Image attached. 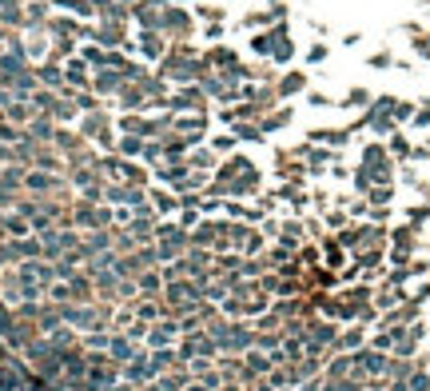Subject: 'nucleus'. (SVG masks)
<instances>
[{"label": "nucleus", "mask_w": 430, "mask_h": 391, "mask_svg": "<svg viewBox=\"0 0 430 391\" xmlns=\"http://www.w3.org/2000/svg\"><path fill=\"white\" fill-rule=\"evenodd\" d=\"M8 116H12V120H28V108H24V104H12V108H8Z\"/></svg>", "instance_id": "nucleus-3"}, {"label": "nucleus", "mask_w": 430, "mask_h": 391, "mask_svg": "<svg viewBox=\"0 0 430 391\" xmlns=\"http://www.w3.org/2000/svg\"><path fill=\"white\" fill-rule=\"evenodd\" d=\"M60 148H64V152H72V148H80V140H76V136H60Z\"/></svg>", "instance_id": "nucleus-4"}, {"label": "nucleus", "mask_w": 430, "mask_h": 391, "mask_svg": "<svg viewBox=\"0 0 430 391\" xmlns=\"http://www.w3.org/2000/svg\"><path fill=\"white\" fill-rule=\"evenodd\" d=\"M72 224H84V228H108L111 224V212L100 208V204H88V200H76L72 204Z\"/></svg>", "instance_id": "nucleus-2"}, {"label": "nucleus", "mask_w": 430, "mask_h": 391, "mask_svg": "<svg viewBox=\"0 0 430 391\" xmlns=\"http://www.w3.org/2000/svg\"><path fill=\"white\" fill-rule=\"evenodd\" d=\"M20 188H28V192H36V196H60V192H64V176H60V172L32 168V172H24Z\"/></svg>", "instance_id": "nucleus-1"}]
</instances>
